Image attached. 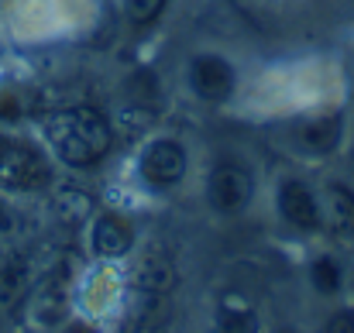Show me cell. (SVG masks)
I'll use <instances>...</instances> for the list:
<instances>
[{
    "instance_id": "11",
    "label": "cell",
    "mask_w": 354,
    "mask_h": 333,
    "mask_svg": "<svg viewBox=\"0 0 354 333\" xmlns=\"http://www.w3.org/2000/svg\"><path fill=\"white\" fill-rule=\"evenodd\" d=\"M217 333H258V320L248 306H224L221 320H217Z\"/></svg>"
},
{
    "instance_id": "9",
    "label": "cell",
    "mask_w": 354,
    "mask_h": 333,
    "mask_svg": "<svg viewBox=\"0 0 354 333\" xmlns=\"http://www.w3.org/2000/svg\"><path fill=\"white\" fill-rule=\"evenodd\" d=\"M341 141V120L337 117H317V120H306L299 127V144L324 155V151H334Z\"/></svg>"
},
{
    "instance_id": "13",
    "label": "cell",
    "mask_w": 354,
    "mask_h": 333,
    "mask_svg": "<svg viewBox=\"0 0 354 333\" xmlns=\"http://www.w3.org/2000/svg\"><path fill=\"white\" fill-rule=\"evenodd\" d=\"M313 285L320 289V292H337L341 289V268L330 261V258H320V261H313Z\"/></svg>"
},
{
    "instance_id": "8",
    "label": "cell",
    "mask_w": 354,
    "mask_h": 333,
    "mask_svg": "<svg viewBox=\"0 0 354 333\" xmlns=\"http://www.w3.org/2000/svg\"><path fill=\"white\" fill-rule=\"evenodd\" d=\"M28 289H31L28 261H21V258L3 261V265H0V306H3V310H17V306L28 299Z\"/></svg>"
},
{
    "instance_id": "7",
    "label": "cell",
    "mask_w": 354,
    "mask_h": 333,
    "mask_svg": "<svg viewBox=\"0 0 354 333\" xmlns=\"http://www.w3.org/2000/svg\"><path fill=\"white\" fill-rule=\"evenodd\" d=\"M134 244V230L131 223L118 217V213H104L93 223V251L100 258H124Z\"/></svg>"
},
{
    "instance_id": "6",
    "label": "cell",
    "mask_w": 354,
    "mask_h": 333,
    "mask_svg": "<svg viewBox=\"0 0 354 333\" xmlns=\"http://www.w3.org/2000/svg\"><path fill=\"white\" fill-rule=\"evenodd\" d=\"M279 210H282L286 220L292 223V227H299V230H317L320 227V207H317L313 193L303 182H296V179L282 182V189H279Z\"/></svg>"
},
{
    "instance_id": "12",
    "label": "cell",
    "mask_w": 354,
    "mask_h": 333,
    "mask_svg": "<svg viewBox=\"0 0 354 333\" xmlns=\"http://www.w3.org/2000/svg\"><path fill=\"white\" fill-rule=\"evenodd\" d=\"M138 285L141 289H148V292H162V289H169L172 285V268L165 265V261H145L141 265V275H138Z\"/></svg>"
},
{
    "instance_id": "3",
    "label": "cell",
    "mask_w": 354,
    "mask_h": 333,
    "mask_svg": "<svg viewBox=\"0 0 354 333\" xmlns=\"http://www.w3.org/2000/svg\"><path fill=\"white\" fill-rule=\"evenodd\" d=\"M210 203L224 213H234L244 210L251 193H254V179L251 172L241 165V162H221L214 172H210Z\"/></svg>"
},
{
    "instance_id": "2",
    "label": "cell",
    "mask_w": 354,
    "mask_h": 333,
    "mask_svg": "<svg viewBox=\"0 0 354 333\" xmlns=\"http://www.w3.org/2000/svg\"><path fill=\"white\" fill-rule=\"evenodd\" d=\"M48 165L45 158L21 141L0 137V186L3 189H41L48 186Z\"/></svg>"
},
{
    "instance_id": "16",
    "label": "cell",
    "mask_w": 354,
    "mask_h": 333,
    "mask_svg": "<svg viewBox=\"0 0 354 333\" xmlns=\"http://www.w3.org/2000/svg\"><path fill=\"white\" fill-rule=\"evenodd\" d=\"M327 333H354V313H334L327 320Z\"/></svg>"
},
{
    "instance_id": "1",
    "label": "cell",
    "mask_w": 354,
    "mask_h": 333,
    "mask_svg": "<svg viewBox=\"0 0 354 333\" xmlns=\"http://www.w3.org/2000/svg\"><path fill=\"white\" fill-rule=\"evenodd\" d=\"M45 137H48L52 151L66 165H76V169L100 162L114 141L107 117L93 107H73V111L52 113L45 120Z\"/></svg>"
},
{
    "instance_id": "10",
    "label": "cell",
    "mask_w": 354,
    "mask_h": 333,
    "mask_svg": "<svg viewBox=\"0 0 354 333\" xmlns=\"http://www.w3.org/2000/svg\"><path fill=\"white\" fill-rule=\"evenodd\" d=\"M327 203H330V227L344 237H354V193L344 186H330Z\"/></svg>"
},
{
    "instance_id": "15",
    "label": "cell",
    "mask_w": 354,
    "mask_h": 333,
    "mask_svg": "<svg viewBox=\"0 0 354 333\" xmlns=\"http://www.w3.org/2000/svg\"><path fill=\"white\" fill-rule=\"evenodd\" d=\"M21 234V217L0 200V240H14Z\"/></svg>"
},
{
    "instance_id": "14",
    "label": "cell",
    "mask_w": 354,
    "mask_h": 333,
    "mask_svg": "<svg viewBox=\"0 0 354 333\" xmlns=\"http://www.w3.org/2000/svg\"><path fill=\"white\" fill-rule=\"evenodd\" d=\"M124 10H127L131 24H151L165 10V0H124Z\"/></svg>"
},
{
    "instance_id": "4",
    "label": "cell",
    "mask_w": 354,
    "mask_h": 333,
    "mask_svg": "<svg viewBox=\"0 0 354 333\" xmlns=\"http://www.w3.org/2000/svg\"><path fill=\"white\" fill-rule=\"evenodd\" d=\"M141 175L148 186L162 189V186H176L186 175V151L176 141H151L141 151Z\"/></svg>"
},
{
    "instance_id": "5",
    "label": "cell",
    "mask_w": 354,
    "mask_h": 333,
    "mask_svg": "<svg viewBox=\"0 0 354 333\" xmlns=\"http://www.w3.org/2000/svg\"><path fill=\"white\" fill-rule=\"evenodd\" d=\"M189 83L196 97H203L207 104H221L234 93V69L221 55H196L189 66Z\"/></svg>"
}]
</instances>
